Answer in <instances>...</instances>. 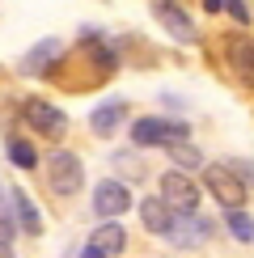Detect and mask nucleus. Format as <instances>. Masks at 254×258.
Masks as SVG:
<instances>
[{"mask_svg":"<svg viewBox=\"0 0 254 258\" xmlns=\"http://www.w3.org/2000/svg\"><path fill=\"white\" fill-rule=\"evenodd\" d=\"M199 195H204V190H199V182L190 174H178V169H165L161 174V195L157 199H161L174 216H195L199 212Z\"/></svg>","mask_w":254,"mask_h":258,"instance_id":"obj_1","label":"nucleus"},{"mask_svg":"<svg viewBox=\"0 0 254 258\" xmlns=\"http://www.w3.org/2000/svg\"><path fill=\"white\" fill-rule=\"evenodd\" d=\"M42 165H47V182H51L55 195L68 199V195H77V190L85 186V165H81V157L72 153V148H55Z\"/></svg>","mask_w":254,"mask_h":258,"instance_id":"obj_2","label":"nucleus"},{"mask_svg":"<svg viewBox=\"0 0 254 258\" xmlns=\"http://www.w3.org/2000/svg\"><path fill=\"white\" fill-rule=\"evenodd\" d=\"M21 119L34 127L38 136H47V140H64L68 136V114H64L59 106H51L47 98H26L21 102Z\"/></svg>","mask_w":254,"mask_h":258,"instance_id":"obj_3","label":"nucleus"},{"mask_svg":"<svg viewBox=\"0 0 254 258\" xmlns=\"http://www.w3.org/2000/svg\"><path fill=\"white\" fill-rule=\"evenodd\" d=\"M204 186L212 190V199H216L225 212H241V203H246V186H241V182L233 178L220 161L204 165Z\"/></svg>","mask_w":254,"mask_h":258,"instance_id":"obj_4","label":"nucleus"},{"mask_svg":"<svg viewBox=\"0 0 254 258\" xmlns=\"http://www.w3.org/2000/svg\"><path fill=\"white\" fill-rule=\"evenodd\" d=\"M93 212L106 220H114V216H123V212H132V186L119 178H106L93 186Z\"/></svg>","mask_w":254,"mask_h":258,"instance_id":"obj_5","label":"nucleus"},{"mask_svg":"<svg viewBox=\"0 0 254 258\" xmlns=\"http://www.w3.org/2000/svg\"><path fill=\"white\" fill-rule=\"evenodd\" d=\"M153 17L161 21L178 42H195V21L186 17L182 5H174V0H157V5H153Z\"/></svg>","mask_w":254,"mask_h":258,"instance_id":"obj_6","label":"nucleus"},{"mask_svg":"<svg viewBox=\"0 0 254 258\" xmlns=\"http://www.w3.org/2000/svg\"><path fill=\"white\" fill-rule=\"evenodd\" d=\"M127 119V102L123 98H106L102 106H93L89 110V127H93V136H114V127H119Z\"/></svg>","mask_w":254,"mask_h":258,"instance_id":"obj_7","label":"nucleus"},{"mask_svg":"<svg viewBox=\"0 0 254 258\" xmlns=\"http://www.w3.org/2000/svg\"><path fill=\"white\" fill-rule=\"evenodd\" d=\"M169 237H174L178 245H204L208 237H212V224L199 216H174V229H169Z\"/></svg>","mask_w":254,"mask_h":258,"instance_id":"obj_8","label":"nucleus"},{"mask_svg":"<svg viewBox=\"0 0 254 258\" xmlns=\"http://www.w3.org/2000/svg\"><path fill=\"white\" fill-rule=\"evenodd\" d=\"M132 144L136 148H165L169 144V123L165 119H136L132 123Z\"/></svg>","mask_w":254,"mask_h":258,"instance_id":"obj_9","label":"nucleus"},{"mask_svg":"<svg viewBox=\"0 0 254 258\" xmlns=\"http://www.w3.org/2000/svg\"><path fill=\"white\" fill-rule=\"evenodd\" d=\"M140 224H144L148 233H161V237H169V229H174V212H169L157 195H148V199H140Z\"/></svg>","mask_w":254,"mask_h":258,"instance_id":"obj_10","label":"nucleus"},{"mask_svg":"<svg viewBox=\"0 0 254 258\" xmlns=\"http://www.w3.org/2000/svg\"><path fill=\"white\" fill-rule=\"evenodd\" d=\"M9 208L17 212V224L30 233V237H38L42 233V216H38V203L26 195V190H9Z\"/></svg>","mask_w":254,"mask_h":258,"instance_id":"obj_11","label":"nucleus"},{"mask_svg":"<svg viewBox=\"0 0 254 258\" xmlns=\"http://www.w3.org/2000/svg\"><path fill=\"white\" fill-rule=\"evenodd\" d=\"M89 245H93V250H102L106 258H110V254H123V250H127V229H123L119 220H106L102 229H93Z\"/></svg>","mask_w":254,"mask_h":258,"instance_id":"obj_12","label":"nucleus"},{"mask_svg":"<svg viewBox=\"0 0 254 258\" xmlns=\"http://www.w3.org/2000/svg\"><path fill=\"white\" fill-rule=\"evenodd\" d=\"M169 161H174L178 174H186V169H204V153H199V144H190V140H182V144H165Z\"/></svg>","mask_w":254,"mask_h":258,"instance_id":"obj_13","label":"nucleus"},{"mask_svg":"<svg viewBox=\"0 0 254 258\" xmlns=\"http://www.w3.org/2000/svg\"><path fill=\"white\" fill-rule=\"evenodd\" d=\"M5 153H9V161H13L17 169H26V174L38 165V153H34V144H26L21 136H9V140H5Z\"/></svg>","mask_w":254,"mask_h":258,"instance_id":"obj_14","label":"nucleus"},{"mask_svg":"<svg viewBox=\"0 0 254 258\" xmlns=\"http://www.w3.org/2000/svg\"><path fill=\"white\" fill-rule=\"evenodd\" d=\"M229 59L241 68V77H246V81H254V42L250 38H241V34L229 38Z\"/></svg>","mask_w":254,"mask_h":258,"instance_id":"obj_15","label":"nucleus"},{"mask_svg":"<svg viewBox=\"0 0 254 258\" xmlns=\"http://www.w3.org/2000/svg\"><path fill=\"white\" fill-rule=\"evenodd\" d=\"M220 165H225V169H229V174L237 178L246 190L254 186V161H246V157H233V161H220Z\"/></svg>","mask_w":254,"mask_h":258,"instance_id":"obj_16","label":"nucleus"},{"mask_svg":"<svg viewBox=\"0 0 254 258\" xmlns=\"http://www.w3.org/2000/svg\"><path fill=\"white\" fill-rule=\"evenodd\" d=\"M225 220H229V229H233L237 241H254V224L246 220V212H225Z\"/></svg>","mask_w":254,"mask_h":258,"instance_id":"obj_17","label":"nucleus"},{"mask_svg":"<svg viewBox=\"0 0 254 258\" xmlns=\"http://www.w3.org/2000/svg\"><path fill=\"white\" fill-rule=\"evenodd\" d=\"M55 51H59V42H47V47H38L34 55H30L26 63H21V68H26V72H34V68H42V63H47L51 55H55Z\"/></svg>","mask_w":254,"mask_h":258,"instance_id":"obj_18","label":"nucleus"},{"mask_svg":"<svg viewBox=\"0 0 254 258\" xmlns=\"http://www.w3.org/2000/svg\"><path fill=\"white\" fill-rule=\"evenodd\" d=\"M225 13L233 21H241V26H250V5H246V0H225Z\"/></svg>","mask_w":254,"mask_h":258,"instance_id":"obj_19","label":"nucleus"},{"mask_svg":"<svg viewBox=\"0 0 254 258\" xmlns=\"http://www.w3.org/2000/svg\"><path fill=\"white\" fill-rule=\"evenodd\" d=\"M9 245H13V224L9 216H0V254H9Z\"/></svg>","mask_w":254,"mask_h":258,"instance_id":"obj_20","label":"nucleus"},{"mask_svg":"<svg viewBox=\"0 0 254 258\" xmlns=\"http://www.w3.org/2000/svg\"><path fill=\"white\" fill-rule=\"evenodd\" d=\"M81 258H106L102 250H93V245H85V250H81Z\"/></svg>","mask_w":254,"mask_h":258,"instance_id":"obj_21","label":"nucleus"}]
</instances>
